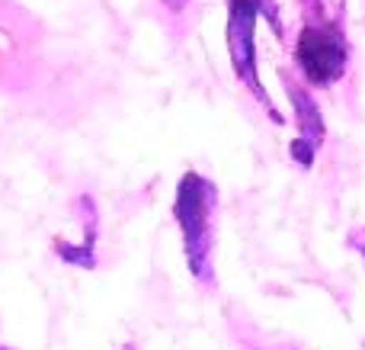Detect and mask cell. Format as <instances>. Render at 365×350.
I'll return each mask as SVG.
<instances>
[{
  "label": "cell",
  "mask_w": 365,
  "mask_h": 350,
  "mask_svg": "<svg viewBox=\"0 0 365 350\" xmlns=\"http://www.w3.org/2000/svg\"><path fill=\"white\" fill-rule=\"evenodd\" d=\"M295 61L314 87H330L346 74V39L336 23L304 26L295 42Z\"/></svg>",
  "instance_id": "7a4b0ae2"
},
{
  "label": "cell",
  "mask_w": 365,
  "mask_h": 350,
  "mask_svg": "<svg viewBox=\"0 0 365 350\" xmlns=\"http://www.w3.org/2000/svg\"><path fill=\"white\" fill-rule=\"evenodd\" d=\"M215 206L218 190L199 171H186L173 196V219L182 235L189 274L199 283H212V248H215Z\"/></svg>",
  "instance_id": "6da1fadb"
},
{
  "label": "cell",
  "mask_w": 365,
  "mask_h": 350,
  "mask_svg": "<svg viewBox=\"0 0 365 350\" xmlns=\"http://www.w3.org/2000/svg\"><path fill=\"white\" fill-rule=\"evenodd\" d=\"M0 350H4V347H0Z\"/></svg>",
  "instance_id": "8992f818"
},
{
  "label": "cell",
  "mask_w": 365,
  "mask_h": 350,
  "mask_svg": "<svg viewBox=\"0 0 365 350\" xmlns=\"http://www.w3.org/2000/svg\"><path fill=\"white\" fill-rule=\"evenodd\" d=\"M289 100H292L295 122H298V139L289 145V154L302 167H311L314 164L317 148L324 145V135H327L324 113H321V106H317V100L302 87V84H289Z\"/></svg>",
  "instance_id": "277c9868"
},
{
  "label": "cell",
  "mask_w": 365,
  "mask_h": 350,
  "mask_svg": "<svg viewBox=\"0 0 365 350\" xmlns=\"http://www.w3.org/2000/svg\"><path fill=\"white\" fill-rule=\"evenodd\" d=\"M353 248H356V251H359V254L365 257V241H353Z\"/></svg>",
  "instance_id": "5b68a950"
},
{
  "label": "cell",
  "mask_w": 365,
  "mask_h": 350,
  "mask_svg": "<svg viewBox=\"0 0 365 350\" xmlns=\"http://www.w3.org/2000/svg\"><path fill=\"white\" fill-rule=\"evenodd\" d=\"M259 6L263 0H231V13H227V49H231V61L237 77L259 96L269 116L276 122H282V116L276 113V106L269 103V96L263 94L259 87V77H257V51H253V26H257L259 16Z\"/></svg>",
  "instance_id": "3957f363"
}]
</instances>
